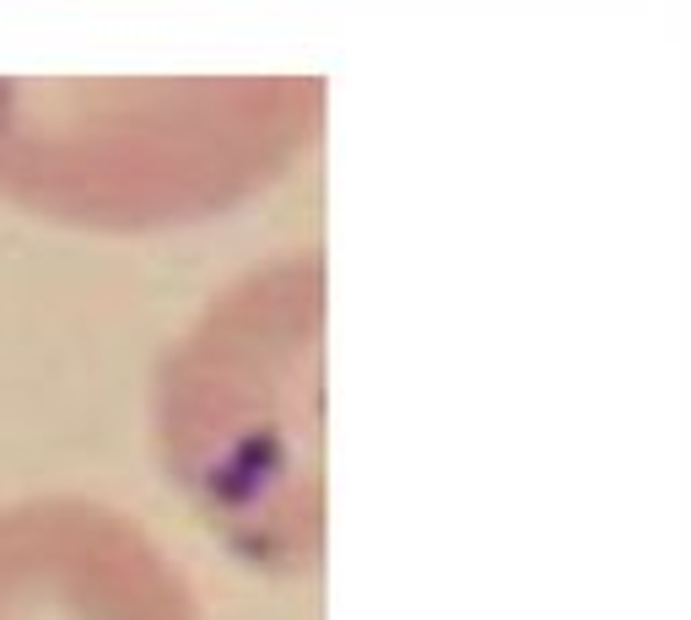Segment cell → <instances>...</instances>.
Segmentation results:
<instances>
[{
  "mask_svg": "<svg viewBox=\"0 0 691 620\" xmlns=\"http://www.w3.org/2000/svg\"><path fill=\"white\" fill-rule=\"evenodd\" d=\"M319 324L324 264L233 281L157 372V453L194 512L254 566L319 561Z\"/></svg>",
  "mask_w": 691,
  "mask_h": 620,
  "instance_id": "1",
  "label": "cell"
},
{
  "mask_svg": "<svg viewBox=\"0 0 691 620\" xmlns=\"http://www.w3.org/2000/svg\"><path fill=\"white\" fill-rule=\"evenodd\" d=\"M0 92V184L49 216L146 227L205 216L276 173L309 135L319 92L189 87L163 92Z\"/></svg>",
  "mask_w": 691,
  "mask_h": 620,
  "instance_id": "2",
  "label": "cell"
},
{
  "mask_svg": "<svg viewBox=\"0 0 691 620\" xmlns=\"http://www.w3.org/2000/svg\"><path fill=\"white\" fill-rule=\"evenodd\" d=\"M0 620H205L185 566L92 496L0 507Z\"/></svg>",
  "mask_w": 691,
  "mask_h": 620,
  "instance_id": "3",
  "label": "cell"
}]
</instances>
